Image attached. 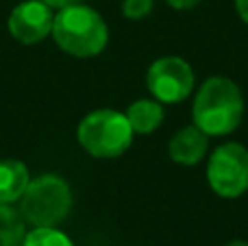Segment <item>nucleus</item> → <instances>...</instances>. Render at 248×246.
Here are the masks:
<instances>
[{"label":"nucleus","mask_w":248,"mask_h":246,"mask_svg":"<svg viewBox=\"0 0 248 246\" xmlns=\"http://www.w3.org/2000/svg\"><path fill=\"white\" fill-rule=\"evenodd\" d=\"M155 9V0H122V15L126 20H144Z\"/></svg>","instance_id":"13"},{"label":"nucleus","mask_w":248,"mask_h":246,"mask_svg":"<svg viewBox=\"0 0 248 246\" xmlns=\"http://www.w3.org/2000/svg\"><path fill=\"white\" fill-rule=\"evenodd\" d=\"M50 35L65 55L87 59L107 48L109 26L96 9L78 2L55 13Z\"/></svg>","instance_id":"2"},{"label":"nucleus","mask_w":248,"mask_h":246,"mask_svg":"<svg viewBox=\"0 0 248 246\" xmlns=\"http://www.w3.org/2000/svg\"><path fill=\"white\" fill-rule=\"evenodd\" d=\"M31 181V172L20 159H0V203H16L22 199L26 185Z\"/></svg>","instance_id":"10"},{"label":"nucleus","mask_w":248,"mask_h":246,"mask_svg":"<svg viewBox=\"0 0 248 246\" xmlns=\"http://www.w3.org/2000/svg\"><path fill=\"white\" fill-rule=\"evenodd\" d=\"M207 183L220 199H240L248 190V148L240 142L216 146L207 161Z\"/></svg>","instance_id":"5"},{"label":"nucleus","mask_w":248,"mask_h":246,"mask_svg":"<svg viewBox=\"0 0 248 246\" xmlns=\"http://www.w3.org/2000/svg\"><path fill=\"white\" fill-rule=\"evenodd\" d=\"M42 2H46L50 9H65V7H70V4H78L81 0H42Z\"/></svg>","instance_id":"15"},{"label":"nucleus","mask_w":248,"mask_h":246,"mask_svg":"<svg viewBox=\"0 0 248 246\" xmlns=\"http://www.w3.org/2000/svg\"><path fill=\"white\" fill-rule=\"evenodd\" d=\"M196 77L192 65L174 55L159 57L146 72V87L161 105H174L185 100L194 92Z\"/></svg>","instance_id":"6"},{"label":"nucleus","mask_w":248,"mask_h":246,"mask_svg":"<svg viewBox=\"0 0 248 246\" xmlns=\"http://www.w3.org/2000/svg\"><path fill=\"white\" fill-rule=\"evenodd\" d=\"M166 2L170 4L172 9H176V11H189V9L198 7L202 0H166Z\"/></svg>","instance_id":"14"},{"label":"nucleus","mask_w":248,"mask_h":246,"mask_svg":"<svg viewBox=\"0 0 248 246\" xmlns=\"http://www.w3.org/2000/svg\"><path fill=\"white\" fill-rule=\"evenodd\" d=\"M133 129L118 109H96L87 113L77 129V139L87 155L96 159H116L133 144Z\"/></svg>","instance_id":"3"},{"label":"nucleus","mask_w":248,"mask_h":246,"mask_svg":"<svg viewBox=\"0 0 248 246\" xmlns=\"http://www.w3.org/2000/svg\"><path fill=\"white\" fill-rule=\"evenodd\" d=\"M72 209V190L57 174H39L31 179L20 199V214L33 227H57Z\"/></svg>","instance_id":"4"},{"label":"nucleus","mask_w":248,"mask_h":246,"mask_svg":"<svg viewBox=\"0 0 248 246\" xmlns=\"http://www.w3.org/2000/svg\"><path fill=\"white\" fill-rule=\"evenodd\" d=\"M209 151V135L202 133L196 124L179 129L168 142V155L179 166H196L205 159Z\"/></svg>","instance_id":"8"},{"label":"nucleus","mask_w":248,"mask_h":246,"mask_svg":"<svg viewBox=\"0 0 248 246\" xmlns=\"http://www.w3.org/2000/svg\"><path fill=\"white\" fill-rule=\"evenodd\" d=\"M24 235L26 229L20 209L0 203V246H22Z\"/></svg>","instance_id":"11"},{"label":"nucleus","mask_w":248,"mask_h":246,"mask_svg":"<svg viewBox=\"0 0 248 246\" xmlns=\"http://www.w3.org/2000/svg\"><path fill=\"white\" fill-rule=\"evenodd\" d=\"M128 124H131L133 133L137 135H148L153 131H157L161 126L166 111H163V105L155 98H140L133 100L128 105V109L124 111Z\"/></svg>","instance_id":"9"},{"label":"nucleus","mask_w":248,"mask_h":246,"mask_svg":"<svg viewBox=\"0 0 248 246\" xmlns=\"http://www.w3.org/2000/svg\"><path fill=\"white\" fill-rule=\"evenodd\" d=\"M22 246H74L72 240L57 227H35L24 235Z\"/></svg>","instance_id":"12"},{"label":"nucleus","mask_w":248,"mask_h":246,"mask_svg":"<svg viewBox=\"0 0 248 246\" xmlns=\"http://www.w3.org/2000/svg\"><path fill=\"white\" fill-rule=\"evenodd\" d=\"M235 11L242 17V22L248 24V0H235Z\"/></svg>","instance_id":"16"},{"label":"nucleus","mask_w":248,"mask_h":246,"mask_svg":"<svg viewBox=\"0 0 248 246\" xmlns=\"http://www.w3.org/2000/svg\"><path fill=\"white\" fill-rule=\"evenodd\" d=\"M244 96L235 81L229 77H209L196 92L192 105V124L202 133L224 138L242 124Z\"/></svg>","instance_id":"1"},{"label":"nucleus","mask_w":248,"mask_h":246,"mask_svg":"<svg viewBox=\"0 0 248 246\" xmlns=\"http://www.w3.org/2000/svg\"><path fill=\"white\" fill-rule=\"evenodd\" d=\"M224 246H248L246 240H231V242H227Z\"/></svg>","instance_id":"17"},{"label":"nucleus","mask_w":248,"mask_h":246,"mask_svg":"<svg viewBox=\"0 0 248 246\" xmlns=\"http://www.w3.org/2000/svg\"><path fill=\"white\" fill-rule=\"evenodd\" d=\"M55 13L42 0H24L11 9L7 20V29L16 42L20 44H39L50 35Z\"/></svg>","instance_id":"7"}]
</instances>
